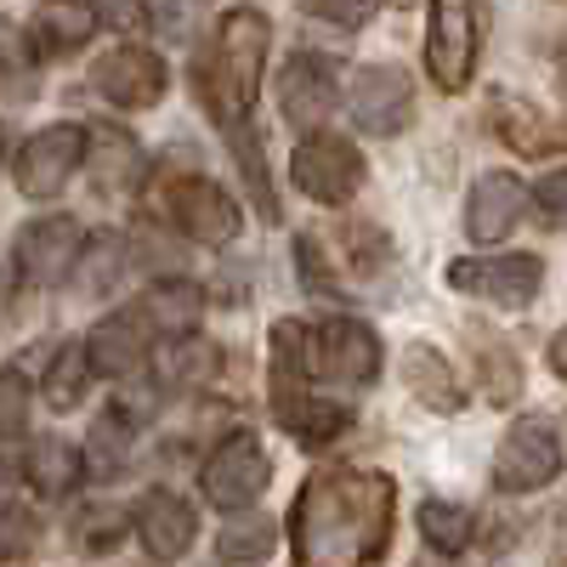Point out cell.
<instances>
[{
	"label": "cell",
	"instance_id": "cell-1",
	"mask_svg": "<svg viewBox=\"0 0 567 567\" xmlns=\"http://www.w3.org/2000/svg\"><path fill=\"white\" fill-rule=\"evenodd\" d=\"M398 523V483L386 471L329 465L296 494L290 539L296 567H374L392 545Z\"/></svg>",
	"mask_w": 567,
	"mask_h": 567
},
{
	"label": "cell",
	"instance_id": "cell-2",
	"mask_svg": "<svg viewBox=\"0 0 567 567\" xmlns=\"http://www.w3.org/2000/svg\"><path fill=\"white\" fill-rule=\"evenodd\" d=\"M272 23L261 7H233L216 29V45L199 58V103L216 125L239 131L250 120V103L261 91V63H267Z\"/></svg>",
	"mask_w": 567,
	"mask_h": 567
},
{
	"label": "cell",
	"instance_id": "cell-3",
	"mask_svg": "<svg viewBox=\"0 0 567 567\" xmlns=\"http://www.w3.org/2000/svg\"><path fill=\"white\" fill-rule=\"evenodd\" d=\"M477 45H483V12L477 0H432L425 23V69L443 91H465L477 74Z\"/></svg>",
	"mask_w": 567,
	"mask_h": 567
},
{
	"label": "cell",
	"instance_id": "cell-4",
	"mask_svg": "<svg viewBox=\"0 0 567 567\" xmlns=\"http://www.w3.org/2000/svg\"><path fill=\"white\" fill-rule=\"evenodd\" d=\"M290 176H296V187L307 199L347 205L358 194V182H363V154L336 131H312V136H301V148L290 159Z\"/></svg>",
	"mask_w": 567,
	"mask_h": 567
},
{
	"label": "cell",
	"instance_id": "cell-5",
	"mask_svg": "<svg viewBox=\"0 0 567 567\" xmlns=\"http://www.w3.org/2000/svg\"><path fill=\"white\" fill-rule=\"evenodd\" d=\"M267 477H272L267 449H261V437H250V432H233L227 443H216V454H210L205 471H199L205 499H210L216 511H245V505H256L261 488H267Z\"/></svg>",
	"mask_w": 567,
	"mask_h": 567
},
{
	"label": "cell",
	"instance_id": "cell-6",
	"mask_svg": "<svg viewBox=\"0 0 567 567\" xmlns=\"http://www.w3.org/2000/svg\"><path fill=\"white\" fill-rule=\"evenodd\" d=\"M561 471V443H556V425L550 420H516L499 454H494V488L505 494H534L545 483H556Z\"/></svg>",
	"mask_w": 567,
	"mask_h": 567
},
{
	"label": "cell",
	"instance_id": "cell-7",
	"mask_svg": "<svg viewBox=\"0 0 567 567\" xmlns=\"http://www.w3.org/2000/svg\"><path fill=\"white\" fill-rule=\"evenodd\" d=\"M539 256H460L449 261V284L460 296H477V301H494V307H528L539 296Z\"/></svg>",
	"mask_w": 567,
	"mask_h": 567
},
{
	"label": "cell",
	"instance_id": "cell-8",
	"mask_svg": "<svg viewBox=\"0 0 567 567\" xmlns=\"http://www.w3.org/2000/svg\"><path fill=\"white\" fill-rule=\"evenodd\" d=\"M85 131L80 125H45L23 142V154H18V187L29 199H58L69 176L85 165Z\"/></svg>",
	"mask_w": 567,
	"mask_h": 567
},
{
	"label": "cell",
	"instance_id": "cell-9",
	"mask_svg": "<svg viewBox=\"0 0 567 567\" xmlns=\"http://www.w3.org/2000/svg\"><path fill=\"white\" fill-rule=\"evenodd\" d=\"M347 109L352 120L369 131V136H398L409 120H414V85L403 69H386V63H369L352 74L347 85Z\"/></svg>",
	"mask_w": 567,
	"mask_h": 567
},
{
	"label": "cell",
	"instance_id": "cell-10",
	"mask_svg": "<svg viewBox=\"0 0 567 567\" xmlns=\"http://www.w3.org/2000/svg\"><path fill=\"white\" fill-rule=\"evenodd\" d=\"M171 221H176L182 239L210 245V250L239 239V205H233L210 176H182L171 187Z\"/></svg>",
	"mask_w": 567,
	"mask_h": 567
},
{
	"label": "cell",
	"instance_id": "cell-11",
	"mask_svg": "<svg viewBox=\"0 0 567 567\" xmlns=\"http://www.w3.org/2000/svg\"><path fill=\"white\" fill-rule=\"evenodd\" d=\"M165 80H171L165 58H154L148 45H114V52L97 58V69H91V85L120 109H154L165 97Z\"/></svg>",
	"mask_w": 567,
	"mask_h": 567
},
{
	"label": "cell",
	"instance_id": "cell-12",
	"mask_svg": "<svg viewBox=\"0 0 567 567\" xmlns=\"http://www.w3.org/2000/svg\"><path fill=\"white\" fill-rule=\"evenodd\" d=\"M131 528H136L142 550H148L154 561H176V556L194 550V539H199V516H194V505H187L182 494H171V488H148V494L136 499Z\"/></svg>",
	"mask_w": 567,
	"mask_h": 567
},
{
	"label": "cell",
	"instance_id": "cell-13",
	"mask_svg": "<svg viewBox=\"0 0 567 567\" xmlns=\"http://www.w3.org/2000/svg\"><path fill=\"white\" fill-rule=\"evenodd\" d=\"M278 103H284V120L290 125H318L329 109L341 103V74H336V63H329L323 52H301V58H290L284 63V74H278Z\"/></svg>",
	"mask_w": 567,
	"mask_h": 567
},
{
	"label": "cell",
	"instance_id": "cell-14",
	"mask_svg": "<svg viewBox=\"0 0 567 567\" xmlns=\"http://www.w3.org/2000/svg\"><path fill=\"white\" fill-rule=\"evenodd\" d=\"M318 374L369 386L374 374H381V336H374L369 323H358V318L318 323Z\"/></svg>",
	"mask_w": 567,
	"mask_h": 567
},
{
	"label": "cell",
	"instance_id": "cell-15",
	"mask_svg": "<svg viewBox=\"0 0 567 567\" xmlns=\"http://www.w3.org/2000/svg\"><path fill=\"white\" fill-rule=\"evenodd\" d=\"M80 245L85 239H80L74 216H45V221L23 227L18 233V272H23V284H58L74 267Z\"/></svg>",
	"mask_w": 567,
	"mask_h": 567
},
{
	"label": "cell",
	"instance_id": "cell-16",
	"mask_svg": "<svg viewBox=\"0 0 567 567\" xmlns=\"http://www.w3.org/2000/svg\"><path fill=\"white\" fill-rule=\"evenodd\" d=\"M494 131L505 136V148L528 154V159L567 148V120H556L550 109H539L528 97H511V91H499V97H494Z\"/></svg>",
	"mask_w": 567,
	"mask_h": 567
},
{
	"label": "cell",
	"instance_id": "cell-17",
	"mask_svg": "<svg viewBox=\"0 0 567 567\" xmlns=\"http://www.w3.org/2000/svg\"><path fill=\"white\" fill-rule=\"evenodd\" d=\"M523 205H528V187L516 182L511 171H488L477 187H471V205H465V233H471L477 245H494V239H505V233L516 227Z\"/></svg>",
	"mask_w": 567,
	"mask_h": 567
},
{
	"label": "cell",
	"instance_id": "cell-18",
	"mask_svg": "<svg viewBox=\"0 0 567 567\" xmlns=\"http://www.w3.org/2000/svg\"><path fill=\"white\" fill-rule=\"evenodd\" d=\"M148 336H154V323L142 318L136 307L131 312H114V318H103L97 329L85 336V352H91V369L97 374H136V363L148 358Z\"/></svg>",
	"mask_w": 567,
	"mask_h": 567
},
{
	"label": "cell",
	"instance_id": "cell-19",
	"mask_svg": "<svg viewBox=\"0 0 567 567\" xmlns=\"http://www.w3.org/2000/svg\"><path fill=\"white\" fill-rule=\"evenodd\" d=\"M216 369H221V352L205 336H194V329L165 336L154 347V381H159V392H194V386L210 381Z\"/></svg>",
	"mask_w": 567,
	"mask_h": 567
},
{
	"label": "cell",
	"instance_id": "cell-20",
	"mask_svg": "<svg viewBox=\"0 0 567 567\" xmlns=\"http://www.w3.org/2000/svg\"><path fill=\"white\" fill-rule=\"evenodd\" d=\"M272 414H278V425L290 432L296 443H307V449H323V443H336L347 425H352V414L341 409V403H323V398H312V392H296V386H278V398H272Z\"/></svg>",
	"mask_w": 567,
	"mask_h": 567
},
{
	"label": "cell",
	"instance_id": "cell-21",
	"mask_svg": "<svg viewBox=\"0 0 567 567\" xmlns=\"http://www.w3.org/2000/svg\"><path fill=\"white\" fill-rule=\"evenodd\" d=\"M91 34H97V12H91L85 0H52V7H40L29 40H34V52L63 58V52H80Z\"/></svg>",
	"mask_w": 567,
	"mask_h": 567
},
{
	"label": "cell",
	"instance_id": "cell-22",
	"mask_svg": "<svg viewBox=\"0 0 567 567\" xmlns=\"http://www.w3.org/2000/svg\"><path fill=\"white\" fill-rule=\"evenodd\" d=\"M23 477H29V488H34L40 499H63V494L85 477V460H80V449L63 443V437H34V449H29V460H23Z\"/></svg>",
	"mask_w": 567,
	"mask_h": 567
},
{
	"label": "cell",
	"instance_id": "cell-23",
	"mask_svg": "<svg viewBox=\"0 0 567 567\" xmlns=\"http://www.w3.org/2000/svg\"><path fill=\"white\" fill-rule=\"evenodd\" d=\"M403 381H409V392H414L425 409H437V414H454V409L465 403L460 374L443 363L437 347H409V352H403Z\"/></svg>",
	"mask_w": 567,
	"mask_h": 567
},
{
	"label": "cell",
	"instance_id": "cell-24",
	"mask_svg": "<svg viewBox=\"0 0 567 567\" xmlns=\"http://www.w3.org/2000/svg\"><path fill=\"white\" fill-rule=\"evenodd\" d=\"M136 312L148 318L154 329H165V336H182V329H194V323H199V312H205V290H199L194 278H165V284H154V290L136 301Z\"/></svg>",
	"mask_w": 567,
	"mask_h": 567
},
{
	"label": "cell",
	"instance_id": "cell-25",
	"mask_svg": "<svg viewBox=\"0 0 567 567\" xmlns=\"http://www.w3.org/2000/svg\"><path fill=\"white\" fill-rule=\"evenodd\" d=\"M125 261H131V245L120 239V233H91L69 272H74V284L85 296H109L114 284L125 278Z\"/></svg>",
	"mask_w": 567,
	"mask_h": 567
},
{
	"label": "cell",
	"instance_id": "cell-26",
	"mask_svg": "<svg viewBox=\"0 0 567 567\" xmlns=\"http://www.w3.org/2000/svg\"><path fill=\"white\" fill-rule=\"evenodd\" d=\"M91 352H85V341H69V347H58L52 352V363H45V381H40V392H45V403L52 409H80V398H85V386H91Z\"/></svg>",
	"mask_w": 567,
	"mask_h": 567
},
{
	"label": "cell",
	"instance_id": "cell-27",
	"mask_svg": "<svg viewBox=\"0 0 567 567\" xmlns=\"http://www.w3.org/2000/svg\"><path fill=\"white\" fill-rule=\"evenodd\" d=\"M272 363L284 381H312L318 374V329L301 318H278L272 323Z\"/></svg>",
	"mask_w": 567,
	"mask_h": 567
},
{
	"label": "cell",
	"instance_id": "cell-28",
	"mask_svg": "<svg viewBox=\"0 0 567 567\" xmlns=\"http://www.w3.org/2000/svg\"><path fill=\"white\" fill-rule=\"evenodd\" d=\"M125 454H131V420H120V409H109V414L85 432L80 460H85L91 477H114V471L125 465Z\"/></svg>",
	"mask_w": 567,
	"mask_h": 567
},
{
	"label": "cell",
	"instance_id": "cell-29",
	"mask_svg": "<svg viewBox=\"0 0 567 567\" xmlns=\"http://www.w3.org/2000/svg\"><path fill=\"white\" fill-rule=\"evenodd\" d=\"M278 545V523L272 516H239V523H227L216 534V556L233 561V567H245V561H267Z\"/></svg>",
	"mask_w": 567,
	"mask_h": 567
},
{
	"label": "cell",
	"instance_id": "cell-30",
	"mask_svg": "<svg viewBox=\"0 0 567 567\" xmlns=\"http://www.w3.org/2000/svg\"><path fill=\"white\" fill-rule=\"evenodd\" d=\"M420 534L432 550L443 556H460L471 545V511L465 505H449V499H425L420 505Z\"/></svg>",
	"mask_w": 567,
	"mask_h": 567
},
{
	"label": "cell",
	"instance_id": "cell-31",
	"mask_svg": "<svg viewBox=\"0 0 567 567\" xmlns=\"http://www.w3.org/2000/svg\"><path fill=\"white\" fill-rule=\"evenodd\" d=\"M85 165L103 187H120V176L125 182L136 176V142L120 136V131H97V148H85Z\"/></svg>",
	"mask_w": 567,
	"mask_h": 567
},
{
	"label": "cell",
	"instance_id": "cell-32",
	"mask_svg": "<svg viewBox=\"0 0 567 567\" xmlns=\"http://www.w3.org/2000/svg\"><path fill=\"white\" fill-rule=\"evenodd\" d=\"M233 159H239V171H245V187H250L256 210L272 221L278 216V199H272V176H267V159H261V142L256 136H239V142H233Z\"/></svg>",
	"mask_w": 567,
	"mask_h": 567
},
{
	"label": "cell",
	"instance_id": "cell-33",
	"mask_svg": "<svg viewBox=\"0 0 567 567\" xmlns=\"http://www.w3.org/2000/svg\"><path fill=\"white\" fill-rule=\"evenodd\" d=\"M120 534H125V511H114V505H91L74 516V545H85V550H109Z\"/></svg>",
	"mask_w": 567,
	"mask_h": 567
},
{
	"label": "cell",
	"instance_id": "cell-34",
	"mask_svg": "<svg viewBox=\"0 0 567 567\" xmlns=\"http://www.w3.org/2000/svg\"><path fill=\"white\" fill-rule=\"evenodd\" d=\"M477 358L488 369V398L494 403H511L516 392H523V374H516V358L499 347V341H477Z\"/></svg>",
	"mask_w": 567,
	"mask_h": 567
},
{
	"label": "cell",
	"instance_id": "cell-35",
	"mask_svg": "<svg viewBox=\"0 0 567 567\" xmlns=\"http://www.w3.org/2000/svg\"><path fill=\"white\" fill-rule=\"evenodd\" d=\"M29 425V381L18 369H0V437H23Z\"/></svg>",
	"mask_w": 567,
	"mask_h": 567
},
{
	"label": "cell",
	"instance_id": "cell-36",
	"mask_svg": "<svg viewBox=\"0 0 567 567\" xmlns=\"http://www.w3.org/2000/svg\"><path fill=\"white\" fill-rule=\"evenodd\" d=\"M34 516L29 511H18V505H7L0 511V561H23L29 550H34Z\"/></svg>",
	"mask_w": 567,
	"mask_h": 567
},
{
	"label": "cell",
	"instance_id": "cell-37",
	"mask_svg": "<svg viewBox=\"0 0 567 567\" xmlns=\"http://www.w3.org/2000/svg\"><path fill=\"white\" fill-rule=\"evenodd\" d=\"M194 12H199V0H148V29L159 40H182L194 29Z\"/></svg>",
	"mask_w": 567,
	"mask_h": 567
},
{
	"label": "cell",
	"instance_id": "cell-38",
	"mask_svg": "<svg viewBox=\"0 0 567 567\" xmlns=\"http://www.w3.org/2000/svg\"><path fill=\"white\" fill-rule=\"evenodd\" d=\"M534 205H539L545 227L567 233V171H550V176H545V182L534 187Z\"/></svg>",
	"mask_w": 567,
	"mask_h": 567
},
{
	"label": "cell",
	"instance_id": "cell-39",
	"mask_svg": "<svg viewBox=\"0 0 567 567\" xmlns=\"http://www.w3.org/2000/svg\"><path fill=\"white\" fill-rule=\"evenodd\" d=\"M29 45H34V40H29ZM29 45H23V29H18V23H0V80H23Z\"/></svg>",
	"mask_w": 567,
	"mask_h": 567
},
{
	"label": "cell",
	"instance_id": "cell-40",
	"mask_svg": "<svg viewBox=\"0 0 567 567\" xmlns=\"http://www.w3.org/2000/svg\"><path fill=\"white\" fill-rule=\"evenodd\" d=\"M307 7L323 18V23H341V29H358V23H369V12H374V0H307Z\"/></svg>",
	"mask_w": 567,
	"mask_h": 567
},
{
	"label": "cell",
	"instance_id": "cell-41",
	"mask_svg": "<svg viewBox=\"0 0 567 567\" xmlns=\"http://www.w3.org/2000/svg\"><path fill=\"white\" fill-rule=\"evenodd\" d=\"M550 369H556L561 381H567V329H561V336L550 341Z\"/></svg>",
	"mask_w": 567,
	"mask_h": 567
},
{
	"label": "cell",
	"instance_id": "cell-42",
	"mask_svg": "<svg viewBox=\"0 0 567 567\" xmlns=\"http://www.w3.org/2000/svg\"><path fill=\"white\" fill-rule=\"evenodd\" d=\"M7 505H12V465L0 460V511H7Z\"/></svg>",
	"mask_w": 567,
	"mask_h": 567
},
{
	"label": "cell",
	"instance_id": "cell-43",
	"mask_svg": "<svg viewBox=\"0 0 567 567\" xmlns=\"http://www.w3.org/2000/svg\"><path fill=\"white\" fill-rule=\"evenodd\" d=\"M0 154H7V131H0Z\"/></svg>",
	"mask_w": 567,
	"mask_h": 567
},
{
	"label": "cell",
	"instance_id": "cell-44",
	"mask_svg": "<svg viewBox=\"0 0 567 567\" xmlns=\"http://www.w3.org/2000/svg\"><path fill=\"white\" fill-rule=\"evenodd\" d=\"M561 74H567V58H561Z\"/></svg>",
	"mask_w": 567,
	"mask_h": 567
}]
</instances>
